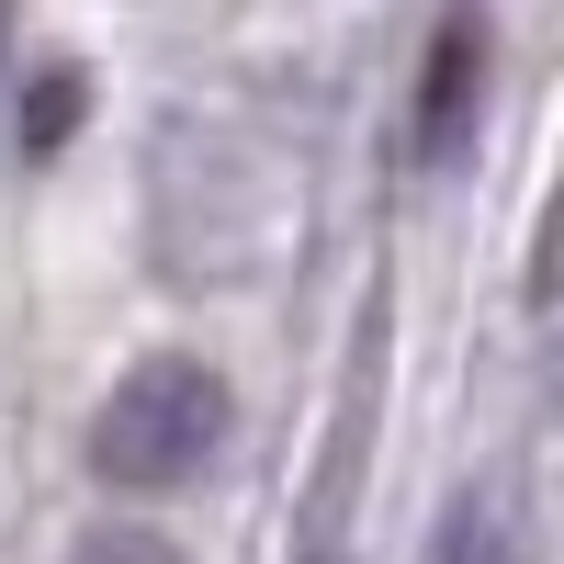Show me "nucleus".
I'll use <instances>...</instances> for the list:
<instances>
[{
	"label": "nucleus",
	"mask_w": 564,
	"mask_h": 564,
	"mask_svg": "<svg viewBox=\"0 0 564 564\" xmlns=\"http://www.w3.org/2000/svg\"><path fill=\"white\" fill-rule=\"evenodd\" d=\"M384 327H395V305L372 294V305H361V339H350V384H339V417H327V452H316V486H305V508H294V553H305V564H327V553H339L350 508H361L372 406H384Z\"/></svg>",
	"instance_id": "nucleus-3"
},
{
	"label": "nucleus",
	"mask_w": 564,
	"mask_h": 564,
	"mask_svg": "<svg viewBox=\"0 0 564 564\" xmlns=\"http://www.w3.org/2000/svg\"><path fill=\"white\" fill-rule=\"evenodd\" d=\"M226 430H238L226 372L193 361V350H148V361L113 372L102 406H90V475L124 486V497H170V486H193L226 452Z\"/></svg>",
	"instance_id": "nucleus-1"
},
{
	"label": "nucleus",
	"mask_w": 564,
	"mask_h": 564,
	"mask_svg": "<svg viewBox=\"0 0 564 564\" xmlns=\"http://www.w3.org/2000/svg\"><path fill=\"white\" fill-rule=\"evenodd\" d=\"M531 294H542V316H564V193L542 215V282H531Z\"/></svg>",
	"instance_id": "nucleus-8"
},
{
	"label": "nucleus",
	"mask_w": 564,
	"mask_h": 564,
	"mask_svg": "<svg viewBox=\"0 0 564 564\" xmlns=\"http://www.w3.org/2000/svg\"><path fill=\"white\" fill-rule=\"evenodd\" d=\"M68 564H193L170 531H148V520H102V531H79L68 542Z\"/></svg>",
	"instance_id": "nucleus-6"
},
{
	"label": "nucleus",
	"mask_w": 564,
	"mask_h": 564,
	"mask_svg": "<svg viewBox=\"0 0 564 564\" xmlns=\"http://www.w3.org/2000/svg\"><path fill=\"white\" fill-rule=\"evenodd\" d=\"M475 113H486V23H441L417 68V159H463Z\"/></svg>",
	"instance_id": "nucleus-4"
},
{
	"label": "nucleus",
	"mask_w": 564,
	"mask_h": 564,
	"mask_svg": "<svg viewBox=\"0 0 564 564\" xmlns=\"http://www.w3.org/2000/svg\"><path fill=\"white\" fill-rule=\"evenodd\" d=\"M34 90H45V102H34V148H57V124L79 113V90H90V79H68V68H45Z\"/></svg>",
	"instance_id": "nucleus-7"
},
{
	"label": "nucleus",
	"mask_w": 564,
	"mask_h": 564,
	"mask_svg": "<svg viewBox=\"0 0 564 564\" xmlns=\"http://www.w3.org/2000/svg\"><path fill=\"white\" fill-rule=\"evenodd\" d=\"M430 564H542L531 508L508 497V486H463L441 520H430Z\"/></svg>",
	"instance_id": "nucleus-5"
},
{
	"label": "nucleus",
	"mask_w": 564,
	"mask_h": 564,
	"mask_svg": "<svg viewBox=\"0 0 564 564\" xmlns=\"http://www.w3.org/2000/svg\"><path fill=\"white\" fill-rule=\"evenodd\" d=\"M282 215V170L226 124L159 135V260L181 282H249Z\"/></svg>",
	"instance_id": "nucleus-2"
}]
</instances>
